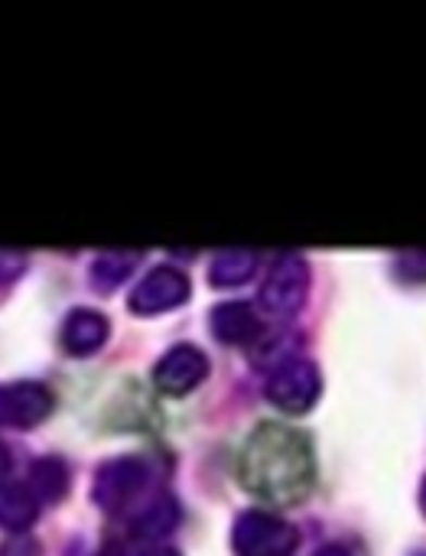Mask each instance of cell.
<instances>
[{"label": "cell", "mask_w": 426, "mask_h": 556, "mask_svg": "<svg viewBox=\"0 0 426 556\" xmlns=\"http://www.w3.org/2000/svg\"><path fill=\"white\" fill-rule=\"evenodd\" d=\"M248 274H251V257H238V254L225 257V261L215 267V280H222V283L241 280V277H248Z\"/></svg>", "instance_id": "cell-8"}, {"label": "cell", "mask_w": 426, "mask_h": 556, "mask_svg": "<svg viewBox=\"0 0 426 556\" xmlns=\"http://www.w3.org/2000/svg\"><path fill=\"white\" fill-rule=\"evenodd\" d=\"M218 329L228 336V339H241V332L248 329V316L241 306H228V309H218Z\"/></svg>", "instance_id": "cell-9"}, {"label": "cell", "mask_w": 426, "mask_h": 556, "mask_svg": "<svg viewBox=\"0 0 426 556\" xmlns=\"http://www.w3.org/2000/svg\"><path fill=\"white\" fill-rule=\"evenodd\" d=\"M29 492L36 495V502H55L65 492V469L55 459H39L33 463L29 472Z\"/></svg>", "instance_id": "cell-7"}, {"label": "cell", "mask_w": 426, "mask_h": 556, "mask_svg": "<svg viewBox=\"0 0 426 556\" xmlns=\"http://www.w3.org/2000/svg\"><path fill=\"white\" fill-rule=\"evenodd\" d=\"M7 469H10V453H7V446L0 443V485H3V479H7Z\"/></svg>", "instance_id": "cell-12"}, {"label": "cell", "mask_w": 426, "mask_h": 556, "mask_svg": "<svg viewBox=\"0 0 426 556\" xmlns=\"http://www.w3.org/2000/svg\"><path fill=\"white\" fill-rule=\"evenodd\" d=\"M16 270H20V257H13V254H0V283H7Z\"/></svg>", "instance_id": "cell-11"}, {"label": "cell", "mask_w": 426, "mask_h": 556, "mask_svg": "<svg viewBox=\"0 0 426 556\" xmlns=\"http://www.w3.org/2000/svg\"><path fill=\"white\" fill-rule=\"evenodd\" d=\"M186 296V280L176 274V270H156L147 277V283L137 290L134 296V306L143 309V313H153V309H163V306H173Z\"/></svg>", "instance_id": "cell-4"}, {"label": "cell", "mask_w": 426, "mask_h": 556, "mask_svg": "<svg viewBox=\"0 0 426 556\" xmlns=\"http://www.w3.org/2000/svg\"><path fill=\"white\" fill-rule=\"evenodd\" d=\"M153 556H170V554H153Z\"/></svg>", "instance_id": "cell-13"}, {"label": "cell", "mask_w": 426, "mask_h": 556, "mask_svg": "<svg viewBox=\"0 0 426 556\" xmlns=\"http://www.w3.org/2000/svg\"><path fill=\"white\" fill-rule=\"evenodd\" d=\"M0 556H39V547L33 541H7L0 547Z\"/></svg>", "instance_id": "cell-10"}, {"label": "cell", "mask_w": 426, "mask_h": 556, "mask_svg": "<svg viewBox=\"0 0 426 556\" xmlns=\"http://www.w3.org/2000/svg\"><path fill=\"white\" fill-rule=\"evenodd\" d=\"M36 495L26 485L3 482L0 485V528L7 531H26L36 521Z\"/></svg>", "instance_id": "cell-5"}, {"label": "cell", "mask_w": 426, "mask_h": 556, "mask_svg": "<svg viewBox=\"0 0 426 556\" xmlns=\"http://www.w3.org/2000/svg\"><path fill=\"white\" fill-rule=\"evenodd\" d=\"M205 375V358L192 349H176L170 358H163L160 365V388L166 394H183L189 391L199 378Z\"/></svg>", "instance_id": "cell-3"}, {"label": "cell", "mask_w": 426, "mask_h": 556, "mask_svg": "<svg viewBox=\"0 0 426 556\" xmlns=\"http://www.w3.org/2000/svg\"><path fill=\"white\" fill-rule=\"evenodd\" d=\"M241 482L264 502L293 505L313 485L310 440L287 424H261L241 450Z\"/></svg>", "instance_id": "cell-1"}, {"label": "cell", "mask_w": 426, "mask_h": 556, "mask_svg": "<svg viewBox=\"0 0 426 556\" xmlns=\"http://www.w3.org/2000/svg\"><path fill=\"white\" fill-rule=\"evenodd\" d=\"M104 332H108V326H104L101 316L78 309V313H72V319H68L65 329H62V345H65L72 355H85V352H91V349L101 345Z\"/></svg>", "instance_id": "cell-6"}, {"label": "cell", "mask_w": 426, "mask_h": 556, "mask_svg": "<svg viewBox=\"0 0 426 556\" xmlns=\"http://www.w3.org/2000/svg\"><path fill=\"white\" fill-rule=\"evenodd\" d=\"M52 394L42 384L20 381V384H0V427H36L49 417Z\"/></svg>", "instance_id": "cell-2"}]
</instances>
